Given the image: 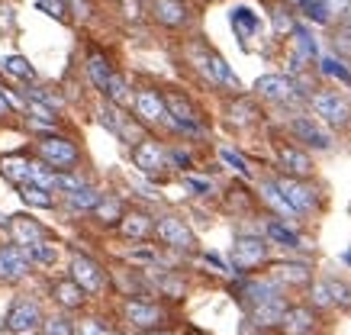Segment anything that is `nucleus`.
Here are the masks:
<instances>
[{
  "label": "nucleus",
  "mask_w": 351,
  "mask_h": 335,
  "mask_svg": "<svg viewBox=\"0 0 351 335\" xmlns=\"http://www.w3.org/2000/svg\"><path fill=\"white\" fill-rule=\"evenodd\" d=\"M49 293H52V300L58 303L62 310H68V313L81 310V306L87 303V297H90V293H87L84 287L75 281V277H58V281H52Z\"/></svg>",
  "instance_id": "nucleus-20"
},
{
  "label": "nucleus",
  "mask_w": 351,
  "mask_h": 335,
  "mask_svg": "<svg viewBox=\"0 0 351 335\" xmlns=\"http://www.w3.org/2000/svg\"><path fill=\"white\" fill-rule=\"evenodd\" d=\"M284 335H313L319 329V316L313 306H287V313L277 325Z\"/></svg>",
  "instance_id": "nucleus-19"
},
{
  "label": "nucleus",
  "mask_w": 351,
  "mask_h": 335,
  "mask_svg": "<svg viewBox=\"0 0 351 335\" xmlns=\"http://www.w3.org/2000/svg\"><path fill=\"white\" fill-rule=\"evenodd\" d=\"M132 113L145 126H174V119L168 113V103H165V94L155 90V87H138L136 94H132Z\"/></svg>",
  "instance_id": "nucleus-6"
},
{
  "label": "nucleus",
  "mask_w": 351,
  "mask_h": 335,
  "mask_svg": "<svg viewBox=\"0 0 351 335\" xmlns=\"http://www.w3.org/2000/svg\"><path fill=\"white\" fill-rule=\"evenodd\" d=\"M100 123H104L107 129L117 132L123 142H129V145H136V142L145 139V136H142V129H138V119L126 116V113H123L117 103H110V100H107V107L100 110Z\"/></svg>",
  "instance_id": "nucleus-15"
},
{
  "label": "nucleus",
  "mask_w": 351,
  "mask_h": 335,
  "mask_svg": "<svg viewBox=\"0 0 351 335\" xmlns=\"http://www.w3.org/2000/svg\"><path fill=\"white\" fill-rule=\"evenodd\" d=\"M271 258V245L261 236H239L232 242V268L239 274H252Z\"/></svg>",
  "instance_id": "nucleus-8"
},
{
  "label": "nucleus",
  "mask_w": 351,
  "mask_h": 335,
  "mask_svg": "<svg viewBox=\"0 0 351 335\" xmlns=\"http://www.w3.org/2000/svg\"><path fill=\"white\" fill-rule=\"evenodd\" d=\"M29 251H32V261H36V264H43V268H52L55 261H58V245L49 242V238L39 242V245H32Z\"/></svg>",
  "instance_id": "nucleus-37"
},
{
  "label": "nucleus",
  "mask_w": 351,
  "mask_h": 335,
  "mask_svg": "<svg viewBox=\"0 0 351 335\" xmlns=\"http://www.w3.org/2000/svg\"><path fill=\"white\" fill-rule=\"evenodd\" d=\"M277 162H280V168H284L290 177H303V181H309V177L316 174L313 155L303 151L300 145H290V142H277Z\"/></svg>",
  "instance_id": "nucleus-13"
},
{
  "label": "nucleus",
  "mask_w": 351,
  "mask_h": 335,
  "mask_svg": "<svg viewBox=\"0 0 351 335\" xmlns=\"http://www.w3.org/2000/svg\"><path fill=\"white\" fill-rule=\"evenodd\" d=\"M45 335H77V325L68 316H52L45 319Z\"/></svg>",
  "instance_id": "nucleus-39"
},
{
  "label": "nucleus",
  "mask_w": 351,
  "mask_h": 335,
  "mask_svg": "<svg viewBox=\"0 0 351 335\" xmlns=\"http://www.w3.org/2000/svg\"><path fill=\"white\" fill-rule=\"evenodd\" d=\"M300 10L306 13V20L309 23H319V26H326V23L332 20V7H329V0H306Z\"/></svg>",
  "instance_id": "nucleus-35"
},
{
  "label": "nucleus",
  "mask_w": 351,
  "mask_h": 335,
  "mask_svg": "<svg viewBox=\"0 0 351 335\" xmlns=\"http://www.w3.org/2000/svg\"><path fill=\"white\" fill-rule=\"evenodd\" d=\"M309 107L332 129H348L351 126V103L339 90H316V94H309Z\"/></svg>",
  "instance_id": "nucleus-5"
},
{
  "label": "nucleus",
  "mask_w": 351,
  "mask_h": 335,
  "mask_svg": "<svg viewBox=\"0 0 351 335\" xmlns=\"http://www.w3.org/2000/svg\"><path fill=\"white\" fill-rule=\"evenodd\" d=\"M284 3H287V7H303L306 0H284Z\"/></svg>",
  "instance_id": "nucleus-52"
},
{
  "label": "nucleus",
  "mask_w": 351,
  "mask_h": 335,
  "mask_svg": "<svg viewBox=\"0 0 351 335\" xmlns=\"http://www.w3.org/2000/svg\"><path fill=\"white\" fill-rule=\"evenodd\" d=\"M77 335H113L110 332V325L104 319H97V316H87L77 323Z\"/></svg>",
  "instance_id": "nucleus-42"
},
{
  "label": "nucleus",
  "mask_w": 351,
  "mask_h": 335,
  "mask_svg": "<svg viewBox=\"0 0 351 335\" xmlns=\"http://www.w3.org/2000/svg\"><path fill=\"white\" fill-rule=\"evenodd\" d=\"M232 29H235V36L248 39V36H255L258 29H261V20H258L255 10H248V7H235L232 10Z\"/></svg>",
  "instance_id": "nucleus-30"
},
{
  "label": "nucleus",
  "mask_w": 351,
  "mask_h": 335,
  "mask_svg": "<svg viewBox=\"0 0 351 335\" xmlns=\"http://www.w3.org/2000/svg\"><path fill=\"white\" fill-rule=\"evenodd\" d=\"M7 116H13V103L7 100V94L0 90V119H7Z\"/></svg>",
  "instance_id": "nucleus-50"
},
{
  "label": "nucleus",
  "mask_w": 351,
  "mask_h": 335,
  "mask_svg": "<svg viewBox=\"0 0 351 335\" xmlns=\"http://www.w3.org/2000/svg\"><path fill=\"white\" fill-rule=\"evenodd\" d=\"M71 277H75L90 297L104 290V281H107V277H104V268H100L90 255H71Z\"/></svg>",
  "instance_id": "nucleus-17"
},
{
  "label": "nucleus",
  "mask_w": 351,
  "mask_h": 335,
  "mask_svg": "<svg viewBox=\"0 0 351 335\" xmlns=\"http://www.w3.org/2000/svg\"><path fill=\"white\" fill-rule=\"evenodd\" d=\"M0 177H7L10 184L23 187L32 181V158L26 155H3L0 158Z\"/></svg>",
  "instance_id": "nucleus-23"
},
{
  "label": "nucleus",
  "mask_w": 351,
  "mask_h": 335,
  "mask_svg": "<svg viewBox=\"0 0 351 335\" xmlns=\"http://www.w3.org/2000/svg\"><path fill=\"white\" fill-rule=\"evenodd\" d=\"M184 184L191 187V190H197V194H210V184H206V181H197V177H184Z\"/></svg>",
  "instance_id": "nucleus-49"
},
{
  "label": "nucleus",
  "mask_w": 351,
  "mask_h": 335,
  "mask_svg": "<svg viewBox=\"0 0 351 335\" xmlns=\"http://www.w3.org/2000/svg\"><path fill=\"white\" fill-rule=\"evenodd\" d=\"M297 26H293V20H290V13L287 10H274V33L277 36H287L293 33Z\"/></svg>",
  "instance_id": "nucleus-46"
},
{
  "label": "nucleus",
  "mask_w": 351,
  "mask_h": 335,
  "mask_svg": "<svg viewBox=\"0 0 351 335\" xmlns=\"http://www.w3.org/2000/svg\"><path fill=\"white\" fill-rule=\"evenodd\" d=\"M29 335H45V332H29Z\"/></svg>",
  "instance_id": "nucleus-55"
},
{
  "label": "nucleus",
  "mask_w": 351,
  "mask_h": 335,
  "mask_svg": "<svg viewBox=\"0 0 351 335\" xmlns=\"http://www.w3.org/2000/svg\"><path fill=\"white\" fill-rule=\"evenodd\" d=\"M274 184H277V190L284 194V200L297 210V216H306V213H313V210L319 206L316 187H309V181H303V177H290V174H284V177H277Z\"/></svg>",
  "instance_id": "nucleus-9"
},
{
  "label": "nucleus",
  "mask_w": 351,
  "mask_h": 335,
  "mask_svg": "<svg viewBox=\"0 0 351 335\" xmlns=\"http://www.w3.org/2000/svg\"><path fill=\"white\" fill-rule=\"evenodd\" d=\"M165 103H168V113L174 119V129L178 132H200V113L191 103V97H184L178 90H165Z\"/></svg>",
  "instance_id": "nucleus-12"
},
{
  "label": "nucleus",
  "mask_w": 351,
  "mask_h": 335,
  "mask_svg": "<svg viewBox=\"0 0 351 335\" xmlns=\"http://www.w3.org/2000/svg\"><path fill=\"white\" fill-rule=\"evenodd\" d=\"M0 68H3L7 75L20 77V81H36V68H32L29 58H23V55H7V58L0 62Z\"/></svg>",
  "instance_id": "nucleus-31"
},
{
  "label": "nucleus",
  "mask_w": 351,
  "mask_h": 335,
  "mask_svg": "<svg viewBox=\"0 0 351 335\" xmlns=\"http://www.w3.org/2000/svg\"><path fill=\"white\" fill-rule=\"evenodd\" d=\"M287 132L297 142H303L306 149H316V151L332 149V136L319 126V119H313V116H293L287 123Z\"/></svg>",
  "instance_id": "nucleus-11"
},
{
  "label": "nucleus",
  "mask_w": 351,
  "mask_h": 335,
  "mask_svg": "<svg viewBox=\"0 0 351 335\" xmlns=\"http://www.w3.org/2000/svg\"><path fill=\"white\" fill-rule=\"evenodd\" d=\"M123 216H126V206H123V200H117V197H104L94 210L97 226H107V229H119Z\"/></svg>",
  "instance_id": "nucleus-26"
},
{
  "label": "nucleus",
  "mask_w": 351,
  "mask_h": 335,
  "mask_svg": "<svg viewBox=\"0 0 351 335\" xmlns=\"http://www.w3.org/2000/svg\"><path fill=\"white\" fill-rule=\"evenodd\" d=\"M39 323H43V313H39V303H36V300H26V297H20V300H13L10 313H7V319H3V325H7V332H16V335H29Z\"/></svg>",
  "instance_id": "nucleus-14"
},
{
  "label": "nucleus",
  "mask_w": 351,
  "mask_h": 335,
  "mask_svg": "<svg viewBox=\"0 0 351 335\" xmlns=\"http://www.w3.org/2000/svg\"><path fill=\"white\" fill-rule=\"evenodd\" d=\"M191 62H193V68H197V71L210 81V84L229 87V90H242V84H239L235 71L226 65V58L219 52L206 49V45H193V49H191Z\"/></svg>",
  "instance_id": "nucleus-2"
},
{
  "label": "nucleus",
  "mask_w": 351,
  "mask_h": 335,
  "mask_svg": "<svg viewBox=\"0 0 351 335\" xmlns=\"http://www.w3.org/2000/svg\"><path fill=\"white\" fill-rule=\"evenodd\" d=\"M20 197L26 206H36V210H55L58 200H55V190L49 187H39V184H23L20 187Z\"/></svg>",
  "instance_id": "nucleus-27"
},
{
  "label": "nucleus",
  "mask_w": 351,
  "mask_h": 335,
  "mask_svg": "<svg viewBox=\"0 0 351 335\" xmlns=\"http://www.w3.org/2000/svg\"><path fill=\"white\" fill-rule=\"evenodd\" d=\"M32 251L10 242V245H0V281L3 284H20L29 277L32 271Z\"/></svg>",
  "instance_id": "nucleus-10"
},
{
  "label": "nucleus",
  "mask_w": 351,
  "mask_h": 335,
  "mask_svg": "<svg viewBox=\"0 0 351 335\" xmlns=\"http://www.w3.org/2000/svg\"><path fill=\"white\" fill-rule=\"evenodd\" d=\"M7 229H10V238L16 242V245H23V249H32V245H39V242L49 238V232H45L43 223L26 216V213H16V216L7 219Z\"/></svg>",
  "instance_id": "nucleus-16"
},
{
  "label": "nucleus",
  "mask_w": 351,
  "mask_h": 335,
  "mask_svg": "<svg viewBox=\"0 0 351 335\" xmlns=\"http://www.w3.org/2000/svg\"><path fill=\"white\" fill-rule=\"evenodd\" d=\"M155 238H158L165 249H174V251H193L197 249L193 229L187 226L178 213H165V216L155 219Z\"/></svg>",
  "instance_id": "nucleus-7"
},
{
  "label": "nucleus",
  "mask_w": 351,
  "mask_h": 335,
  "mask_svg": "<svg viewBox=\"0 0 351 335\" xmlns=\"http://www.w3.org/2000/svg\"><path fill=\"white\" fill-rule=\"evenodd\" d=\"M152 16L158 26H168V29H181L191 20L184 0H152Z\"/></svg>",
  "instance_id": "nucleus-22"
},
{
  "label": "nucleus",
  "mask_w": 351,
  "mask_h": 335,
  "mask_svg": "<svg viewBox=\"0 0 351 335\" xmlns=\"http://www.w3.org/2000/svg\"><path fill=\"white\" fill-rule=\"evenodd\" d=\"M267 238H274V242H280V245H287V249H300V236L293 232V229H287L284 223H267Z\"/></svg>",
  "instance_id": "nucleus-36"
},
{
  "label": "nucleus",
  "mask_w": 351,
  "mask_h": 335,
  "mask_svg": "<svg viewBox=\"0 0 351 335\" xmlns=\"http://www.w3.org/2000/svg\"><path fill=\"white\" fill-rule=\"evenodd\" d=\"M119 236L129 242H142V238L155 236V216L145 210H126V216L119 223Z\"/></svg>",
  "instance_id": "nucleus-21"
},
{
  "label": "nucleus",
  "mask_w": 351,
  "mask_h": 335,
  "mask_svg": "<svg viewBox=\"0 0 351 335\" xmlns=\"http://www.w3.org/2000/svg\"><path fill=\"white\" fill-rule=\"evenodd\" d=\"M36 158L55 171H75L81 164V149L68 136H43V139H36Z\"/></svg>",
  "instance_id": "nucleus-1"
},
{
  "label": "nucleus",
  "mask_w": 351,
  "mask_h": 335,
  "mask_svg": "<svg viewBox=\"0 0 351 335\" xmlns=\"http://www.w3.org/2000/svg\"><path fill=\"white\" fill-rule=\"evenodd\" d=\"M255 94L261 100H271V103H287L297 97V84L287 75H265L255 81Z\"/></svg>",
  "instance_id": "nucleus-18"
},
{
  "label": "nucleus",
  "mask_w": 351,
  "mask_h": 335,
  "mask_svg": "<svg viewBox=\"0 0 351 335\" xmlns=\"http://www.w3.org/2000/svg\"><path fill=\"white\" fill-rule=\"evenodd\" d=\"M271 281L274 284H287V287H309L313 281V271L306 264H290V261H280L271 268Z\"/></svg>",
  "instance_id": "nucleus-24"
},
{
  "label": "nucleus",
  "mask_w": 351,
  "mask_h": 335,
  "mask_svg": "<svg viewBox=\"0 0 351 335\" xmlns=\"http://www.w3.org/2000/svg\"><path fill=\"white\" fill-rule=\"evenodd\" d=\"M206 261H210V264H213L216 271H226V261L219 258V255H213V251H206Z\"/></svg>",
  "instance_id": "nucleus-51"
},
{
  "label": "nucleus",
  "mask_w": 351,
  "mask_h": 335,
  "mask_svg": "<svg viewBox=\"0 0 351 335\" xmlns=\"http://www.w3.org/2000/svg\"><path fill=\"white\" fill-rule=\"evenodd\" d=\"M335 49H339V52H348V55H351V23H345L339 33H335Z\"/></svg>",
  "instance_id": "nucleus-48"
},
{
  "label": "nucleus",
  "mask_w": 351,
  "mask_h": 335,
  "mask_svg": "<svg viewBox=\"0 0 351 335\" xmlns=\"http://www.w3.org/2000/svg\"><path fill=\"white\" fill-rule=\"evenodd\" d=\"M81 187H87V181L77 171H58L55 174V187H52L55 194L68 197V194H75V190H81Z\"/></svg>",
  "instance_id": "nucleus-33"
},
{
  "label": "nucleus",
  "mask_w": 351,
  "mask_h": 335,
  "mask_svg": "<svg viewBox=\"0 0 351 335\" xmlns=\"http://www.w3.org/2000/svg\"><path fill=\"white\" fill-rule=\"evenodd\" d=\"M132 164H136L138 174H145L152 181H161L168 177V168H171V151L161 145L158 139H145L132 145Z\"/></svg>",
  "instance_id": "nucleus-4"
},
{
  "label": "nucleus",
  "mask_w": 351,
  "mask_h": 335,
  "mask_svg": "<svg viewBox=\"0 0 351 335\" xmlns=\"http://www.w3.org/2000/svg\"><path fill=\"white\" fill-rule=\"evenodd\" d=\"M313 306H319V310H329V306H335L332 303V293H329V284H313Z\"/></svg>",
  "instance_id": "nucleus-45"
},
{
  "label": "nucleus",
  "mask_w": 351,
  "mask_h": 335,
  "mask_svg": "<svg viewBox=\"0 0 351 335\" xmlns=\"http://www.w3.org/2000/svg\"><path fill=\"white\" fill-rule=\"evenodd\" d=\"M87 75H90V81H94L100 90H107L110 77L117 75V71H113V65H110L100 52H90V55H87Z\"/></svg>",
  "instance_id": "nucleus-29"
},
{
  "label": "nucleus",
  "mask_w": 351,
  "mask_h": 335,
  "mask_svg": "<svg viewBox=\"0 0 351 335\" xmlns=\"http://www.w3.org/2000/svg\"><path fill=\"white\" fill-rule=\"evenodd\" d=\"M36 7L45 16H52V20H64L68 16V0H36Z\"/></svg>",
  "instance_id": "nucleus-43"
},
{
  "label": "nucleus",
  "mask_w": 351,
  "mask_h": 335,
  "mask_svg": "<svg viewBox=\"0 0 351 335\" xmlns=\"http://www.w3.org/2000/svg\"><path fill=\"white\" fill-rule=\"evenodd\" d=\"M123 319L138 332H161V329H168L171 313L168 306H161L155 300H126L123 303Z\"/></svg>",
  "instance_id": "nucleus-3"
},
{
  "label": "nucleus",
  "mask_w": 351,
  "mask_h": 335,
  "mask_svg": "<svg viewBox=\"0 0 351 335\" xmlns=\"http://www.w3.org/2000/svg\"><path fill=\"white\" fill-rule=\"evenodd\" d=\"M261 194H265V200H267L271 206H274L277 213H284V216H297V210H293V206H290L287 200H284V194L277 190L274 181H265V184H261Z\"/></svg>",
  "instance_id": "nucleus-34"
},
{
  "label": "nucleus",
  "mask_w": 351,
  "mask_h": 335,
  "mask_svg": "<svg viewBox=\"0 0 351 335\" xmlns=\"http://www.w3.org/2000/svg\"><path fill=\"white\" fill-rule=\"evenodd\" d=\"M23 107H26V113H32V116L39 119V123H49V126H55V123H58V113H55L52 107H45V103H39V100L26 97V100H23Z\"/></svg>",
  "instance_id": "nucleus-38"
},
{
  "label": "nucleus",
  "mask_w": 351,
  "mask_h": 335,
  "mask_svg": "<svg viewBox=\"0 0 351 335\" xmlns=\"http://www.w3.org/2000/svg\"><path fill=\"white\" fill-rule=\"evenodd\" d=\"M145 335H174V332H165V329H161V332H145Z\"/></svg>",
  "instance_id": "nucleus-53"
},
{
  "label": "nucleus",
  "mask_w": 351,
  "mask_h": 335,
  "mask_svg": "<svg viewBox=\"0 0 351 335\" xmlns=\"http://www.w3.org/2000/svg\"><path fill=\"white\" fill-rule=\"evenodd\" d=\"M329 284V293H332V303L341 306V310H351V287L341 281H326Z\"/></svg>",
  "instance_id": "nucleus-41"
},
{
  "label": "nucleus",
  "mask_w": 351,
  "mask_h": 335,
  "mask_svg": "<svg viewBox=\"0 0 351 335\" xmlns=\"http://www.w3.org/2000/svg\"><path fill=\"white\" fill-rule=\"evenodd\" d=\"M26 97L39 100V103H45V107H52L55 113H62V97H58V94H52L49 87H29V94H26Z\"/></svg>",
  "instance_id": "nucleus-40"
},
{
  "label": "nucleus",
  "mask_w": 351,
  "mask_h": 335,
  "mask_svg": "<svg viewBox=\"0 0 351 335\" xmlns=\"http://www.w3.org/2000/svg\"><path fill=\"white\" fill-rule=\"evenodd\" d=\"M229 123H232V126H242V129H248V126L261 123V110H258L255 100L235 97L232 103H229Z\"/></svg>",
  "instance_id": "nucleus-25"
},
{
  "label": "nucleus",
  "mask_w": 351,
  "mask_h": 335,
  "mask_svg": "<svg viewBox=\"0 0 351 335\" xmlns=\"http://www.w3.org/2000/svg\"><path fill=\"white\" fill-rule=\"evenodd\" d=\"M345 261H348V264H351V251H345Z\"/></svg>",
  "instance_id": "nucleus-54"
},
{
  "label": "nucleus",
  "mask_w": 351,
  "mask_h": 335,
  "mask_svg": "<svg viewBox=\"0 0 351 335\" xmlns=\"http://www.w3.org/2000/svg\"><path fill=\"white\" fill-rule=\"evenodd\" d=\"M223 162H226V164H232L235 171H239V174H245V177L252 174V171H248V164H245V158H242V155H235L232 149H223Z\"/></svg>",
  "instance_id": "nucleus-47"
},
{
  "label": "nucleus",
  "mask_w": 351,
  "mask_h": 335,
  "mask_svg": "<svg viewBox=\"0 0 351 335\" xmlns=\"http://www.w3.org/2000/svg\"><path fill=\"white\" fill-rule=\"evenodd\" d=\"M100 200H104V194H100V190H94L90 184L81 187V190H75V194H68V197H64V203L71 206L75 213H94Z\"/></svg>",
  "instance_id": "nucleus-28"
},
{
  "label": "nucleus",
  "mask_w": 351,
  "mask_h": 335,
  "mask_svg": "<svg viewBox=\"0 0 351 335\" xmlns=\"http://www.w3.org/2000/svg\"><path fill=\"white\" fill-rule=\"evenodd\" d=\"M104 97L110 100V103H117V107H126V103H132V94H129V84L123 75H113L110 77L107 90H104Z\"/></svg>",
  "instance_id": "nucleus-32"
},
{
  "label": "nucleus",
  "mask_w": 351,
  "mask_h": 335,
  "mask_svg": "<svg viewBox=\"0 0 351 335\" xmlns=\"http://www.w3.org/2000/svg\"><path fill=\"white\" fill-rule=\"evenodd\" d=\"M319 65H322V71H326V75H332V77H339V81H345V84H351V71L345 65H339L335 58H322Z\"/></svg>",
  "instance_id": "nucleus-44"
}]
</instances>
